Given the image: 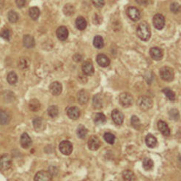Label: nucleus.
<instances>
[{
	"label": "nucleus",
	"mask_w": 181,
	"mask_h": 181,
	"mask_svg": "<svg viewBox=\"0 0 181 181\" xmlns=\"http://www.w3.org/2000/svg\"><path fill=\"white\" fill-rule=\"evenodd\" d=\"M81 59H82V57H81V56L80 54H75L73 56V60L75 61V62H80V61L81 60Z\"/></svg>",
	"instance_id": "nucleus-48"
},
{
	"label": "nucleus",
	"mask_w": 181,
	"mask_h": 181,
	"mask_svg": "<svg viewBox=\"0 0 181 181\" xmlns=\"http://www.w3.org/2000/svg\"><path fill=\"white\" fill-rule=\"evenodd\" d=\"M0 37H2L3 39L7 40V41H9L10 38V32L8 29L5 28L2 30V31L0 32Z\"/></svg>",
	"instance_id": "nucleus-42"
},
{
	"label": "nucleus",
	"mask_w": 181,
	"mask_h": 181,
	"mask_svg": "<svg viewBox=\"0 0 181 181\" xmlns=\"http://www.w3.org/2000/svg\"><path fill=\"white\" fill-rule=\"evenodd\" d=\"M60 152L65 155H69L71 154L72 151H73V144H71V142H69L68 140H64L60 142Z\"/></svg>",
	"instance_id": "nucleus-5"
},
{
	"label": "nucleus",
	"mask_w": 181,
	"mask_h": 181,
	"mask_svg": "<svg viewBox=\"0 0 181 181\" xmlns=\"http://www.w3.org/2000/svg\"><path fill=\"white\" fill-rule=\"evenodd\" d=\"M77 99L78 102L81 105L86 104L89 100L88 93L87 92V91L81 89V90L79 91V92L77 93Z\"/></svg>",
	"instance_id": "nucleus-21"
},
{
	"label": "nucleus",
	"mask_w": 181,
	"mask_h": 181,
	"mask_svg": "<svg viewBox=\"0 0 181 181\" xmlns=\"http://www.w3.org/2000/svg\"><path fill=\"white\" fill-rule=\"evenodd\" d=\"M20 143L23 148H24V149H28V148H30V147H31L32 144V139L30 138V136L28 135V133H22V136H21Z\"/></svg>",
	"instance_id": "nucleus-14"
},
{
	"label": "nucleus",
	"mask_w": 181,
	"mask_h": 181,
	"mask_svg": "<svg viewBox=\"0 0 181 181\" xmlns=\"http://www.w3.org/2000/svg\"><path fill=\"white\" fill-rule=\"evenodd\" d=\"M76 26L78 30H84L87 27V21L82 16H79L76 20Z\"/></svg>",
	"instance_id": "nucleus-24"
},
{
	"label": "nucleus",
	"mask_w": 181,
	"mask_h": 181,
	"mask_svg": "<svg viewBox=\"0 0 181 181\" xmlns=\"http://www.w3.org/2000/svg\"><path fill=\"white\" fill-rule=\"evenodd\" d=\"M49 91L54 96L60 95L62 91V86L59 81H54L49 86Z\"/></svg>",
	"instance_id": "nucleus-11"
},
{
	"label": "nucleus",
	"mask_w": 181,
	"mask_h": 181,
	"mask_svg": "<svg viewBox=\"0 0 181 181\" xmlns=\"http://www.w3.org/2000/svg\"><path fill=\"white\" fill-rule=\"evenodd\" d=\"M137 104L142 111H148L152 108V100L148 96H141L138 98Z\"/></svg>",
	"instance_id": "nucleus-3"
},
{
	"label": "nucleus",
	"mask_w": 181,
	"mask_h": 181,
	"mask_svg": "<svg viewBox=\"0 0 181 181\" xmlns=\"http://www.w3.org/2000/svg\"><path fill=\"white\" fill-rule=\"evenodd\" d=\"M136 3H138L140 5L142 6H146L149 2V0H136Z\"/></svg>",
	"instance_id": "nucleus-47"
},
{
	"label": "nucleus",
	"mask_w": 181,
	"mask_h": 181,
	"mask_svg": "<svg viewBox=\"0 0 181 181\" xmlns=\"http://www.w3.org/2000/svg\"><path fill=\"white\" fill-rule=\"evenodd\" d=\"M169 116L171 120L177 121L180 118V113H179L178 110L176 109V108H171L169 112Z\"/></svg>",
	"instance_id": "nucleus-40"
},
{
	"label": "nucleus",
	"mask_w": 181,
	"mask_h": 181,
	"mask_svg": "<svg viewBox=\"0 0 181 181\" xmlns=\"http://www.w3.org/2000/svg\"><path fill=\"white\" fill-rule=\"evenodd\" d=\"M92 105L95 109H100L103 107V99L100 94L95 95L92 99Z\"/></svg>",
	"instance_id": "nucleus-23"
},
{
	"label": "nucleus",
	"mask_w": 181,
	"mask_h": 181,
	"mask_svg": "<svg viewBox=\"0 0 181 181\" xmlns=\"http://www.w3.org/2000/svg\"><path fill=\"white\" fill-rule=\"evenodd\" d=\"M154 163L153 161L150 158H145L143 161V168L146 171H150L153 168Z\"/></svg>",
	"instance_id": "nucleus-34"
},
{
	"label": "nucleus",
	"mask_w": 181,
	"mask_h": 181,
	"mask_svg": "<svg viewBox=\"0 0 181 181\" xmlns=\"http://www.w3.org/2000/svg\"><path fill=\"white\" fill-rule=\"evenodd\" d=\"M127 15L133 22H138L141 18V13L135 7H128L127 8Z\"/></svg>",
	"instance_id": "nucleus-8"
},
{
	"label": "nucleus",
	"mask_w": 181,
	"mask_h": 181,
	"mask_svg": "<svg viewBox=\"0 0 181 181\" xmlns=\"http://www.w3.org/2000/svg\"><path fill=\"white\" fill-rule=\"evenodd\" d=\"M160 76L161 79L166 81H171L175 77L174 70L170 67H162L160 70Z\"/></svg>",
	"instance_id": "nucleus-2"
},
{
	"label": "nucleus",
	"mask_w": 181,
	"mask_h": 181,
	"mask_svg": "<svg viewBox=\"0 0 181 181\" xmlns=\"http://www.w3.org/2000/svg\"><path fill=\"white\" fill-rule=\"evenodd\" d=\"M10 122V116L7 112L0 110V125H7Z\"/></svg>",
	"instance_id": "nucleus-25"
},
{
	"label": "nucleus",
	"mask_w": 181,
	"mask_h": 181,
	"mask_svg": "<svg viewBox=\"0 0 181 181\" xmlns=\"http://www.w3.org/2000/svg\"><path fill=\"white\" fill-rule=\"evenodd\" d=\"M18 65L21 68H22V70H24V69H26V68H28L29 65H30V64H29V62L27 60H26V59L22 57V58H21L20 60H19Z\"/></svg>",
	"instance_id": "nucleus-44"
},
{
	"label": "nucleus",
	"mask_w": 181,
	"mask_h": 181,
	"mask_svg": "<svg viewBox=\"0 0 181 181\" xmlns=\"http://www.w3.org/2000/svg\"><path fill=\"white\" fill-rule=\"evenodd\" d=\"M92 2L96 7H102L104 5V0H92Z\"/></svg>",
	"instance_id": "nucleus-45"
},
{
	"label": "nucleus",
	"mask_w": 181,
	"mask_h": 181,
	"mask_svg": "<svg viewBox=\"0 0 181 181\" xmlns=\"http://www.w3.org/2000/svg\"><path fill=\"white\" fill-rule=\"evenodd\" d=\"M7 18H8V20L11 23H16L17 21L18 20L19 16L18 14L17 13L16 11L13 10H11L8 12V14H7Z\"/></svg>",
	"instance_id": "nucleus-38"
},
{
	"label": "nucleus",
	"mask_w": 181,
	"mask_h": 181,
	"mask_svg": "<svg viewBox=\"0 0 181 181\" xmlns=\"http://www.w3.org/2000/svg\"><path fill=\"white\" fill-rule=\"evenodd\" d=\"M81 69H82L84 74H85L86 76H92L94 74V67H93L92 62L89 61H86L84 62L82 66H81Z\"/></svg>",
	"instance_id": "nucleus-15"
},
{
	"label": "nucleus",
	"mask_w": 181,
	"mask_h": 181,
	"mask_svg": "<svg viewBox=\"0 0 181 181\" xmlns=\"http://www.w3.org/2000/svg\"><path fill=\"white\" fill-rule=\"evenodd\" d=\"M94 121L95 124H97V125H102V124H104L106 121V116L103 113L96 114L95 116Z\"/></svg>",
	"instance_id": "nucleus-35"
},
{
	"label": "nucleus",
	"mask_w": 181,
	"mask_h": 181,
	"mask_svg": "<svg viewBox=\"0 0 181 181\" xmlns=\"http://www.w3.org/2000/svg\"><path fill=\"white\" fill-rule=\"evenodd\" d=\"M136 33L138 37L143 41H148L151 36L150 26L145 22H141L137 26Z\"/></svg>",
	"instance_id": "nucleus-1"
},
{
	"label": "nucleus",
	"mask_w": 181,
	"mask_h": 181,
	"mask_svg": "<svg viewBox=\"0 0 181 181\" xmlns=\"http://www.w3.org/2000/svg\"><path fill=\"white\" fill-rule=\"evenodd\" d=\"M150 57H152V60H156V61H159L162 60V58H163V51H162L160 48H158V47L151 48L150 50Z\"/></svg>",
	"instance_id": "nucleus-12"
},
{
	"label": "nucleus",
	"mask_w": 181,
	"mask_h": 181,
	"mask_svg": "<svg viewBox=\"0 0 181 181\" xmlns=\"http://www.w3.org/2000/svg\"><path fill=\"white\" fill-rule=\"evenodd\" d=\"M34 128L36 131H41L43 129V122L41 117H36L32 121Z\"/></svg>",
	"instance_id": "nucleus-31"
},
{
	"label": "nucleus",
	"mask_w": 181,
	"mask_h": 181,
	"mask_svg": "<svg viewBox=\"0 0 181 181\" xmlns=\"http://www.w3.org/2000/svg\"><path fill=\"white\" fill-rule=\"evenodd\" d=\"M12 165V160L10 156L4 155L0 157V171H6L10 168Z\"/></svg>",
	"instance_id": "nucleus-6"
},
{
	"label": "nucleus",
	"mask_w": 181,
	"mask_h": 181,
	"mask_svg": "<svg viewBox=\"0 0 181 181\" xmlns=\"http://www.w3.org/2000/svg\"><path fill=\"white\" fill-rule=\"evenodd\" d=\"M158 128L162 134L165 136H168L170 135V129L167 123L164 121L160 120L158 123Z\"/></svg>",
	"instance_id": "nucleus-20"
},
{
	"label": "nucleus",
	"mask_w": 181,
	"mask_h": 181,
	"mask_svg": "<svg viewBox=\"0 0 181 181\" xmlns=\"http://www.w3.org/2000/svg\"><path fill=\"white\" fill-rule=\"evenodd\" d=\"M170 10L173 13H178L181 10V5L177 2H173L170 5Z\"/></svg>",
	"instance_id": "nucleus-43"
},
{
	"label": "nucleus",
	"mask_w": 181,
	"mask_h": 181,
	"mask_svg": "<svg viewBox=\"0 0 181 181\" xmlns=\"http://www.w3.org/2000/svg\"><path fill=\"white\" fill-rule=\"evenodd\" d=\"M131 123L133 128H134L136 129V130H140L141 127H142V123H141L140 118L136 115H133L131 117Z\"/></svg>",
	"instance_id": "nucleus-33"
},
{
	"label": "nucleus",
	"mask_w": 181,
	"mask_h": 181,
	"mask_svg": "<svg viewBox=\"0 0 181 181\" xmlns=\"http://www.w3.org/2000/svg\"><path fill=\"white\" fill-rule=\"evenodd\" d=\"M7 82H8L10 85H16L17 81H18V76H17V74L15 73V72L11 71L7 74Z\"/></svg>",
	"instance_id": "nucleus-30"
},
{
	"label": "nucleus",
	"mask_w": 181,
	"mask_h": 181,
	"mask_svg": "<svg viewBox=\"0 0 181 181\" xmlns=\"http://www.w3.org/2000/svg\"><path fill=\"white\" fill-rule=\"evenodd\" d=\"M26 0H16V3L17 7L19 8H22V7H24V5H26Z\"/></svg>",
	"instance_id": "nucleus-46"
},
{
	"label": "nucleus",
	"mask_w": 181,
	"mask_h": 181,
	"mask_svg": "<svg viewBox=\"0 0 181 181\" xmlns=\"http://www.w3.org/2000/svg\"><path fill=\"white\" fill-rule=\"evenodd\" d=\"M40 14H41V12H40L39 8H37V7H30V10H29V16L32 20H37L39 18Z\"/></svg>",
	"instance_id": "nucleus-27"
},
{
	"label": "nucleus",
	"mask_w": 181,
	"mask_h": 181,
	"mask_svg": "<svg viewBox=\"0 0 181 181\" xmlns=\"http://www.w3.org/2000/svg\"><path fill=\"white\" fill-rule=\"evenodd\" d=\"M75 7H74L73 5H70V4H67L63 7V13L67 16H70L73 15L74 13H75Z\"/></svg>",
	"instance_id": "nucleus-32"
},
{
	"label": "nucleus",
	"mask_w": 181,
	"mask_h": 181,
	"mask_svg": "<svg viewBox=\"0 0 181 181\" xmlns=\"http://www.w3.org/2000/svg\"><path fill=\"white\" fill-rule=\"evenodd\" d=\"M87 144H88V148L89 150L95 151V150L99 149V148L100 147V144H101V142H100V139L98 137L92 136L89 139Z\"/></svg>",
	"instance_id": "nucleus-10"
},
{
	"label": "nucleus",
	"mask_w": 181,
	"mask_h": 181,
	"mask_svg": "<svg viewBox=\"0 0 181 181\" xmlns=\"http://www.w3.org/2000/svg\"><path fill=\"white\" fill-rule=\"evenodd\" d=\"M123 177L124 181H135L136 180V176L134 173L131 170L127 169L123 172Z\"/></svg>",
	"instance_id": "nucleus-28"
},
{
	"label": "nucleus",
	"mask_w": 181,
	"mask_h": 181,
	"mask_svg": "<svg viewBox=\"0 0 181 181\" xmlns=\"http://www.w3.org/2000/svg\"><path fill=\"white\" fill-rule=\"evenodd\" d=\"M67 114H68V117L70 118V119L76 120L80 117V110L76 106H71V107L68 108V110H67Z\"/></svg>",
	"instance_id": "nucleus-18"
},
{
	"label": "nucleus",
	"mask_w": 181,
	"mask_h": 181,
	"mask_svg": "<svg viewBox=\"0 0 181 181\" xmlns=\"http://www.w3.org/2000/svg\"><path fill=\"white\" fill-rule=\"evenodd\" d=\"M35 181H53L52 180V175H51L49 171H39L36 173L35 178Z\"/></svg>",
	"instance_id": "nucleus-7"
},
{
	"label": "nucleus",
	"mask_w": 181,
	"mask_h": 181,
	"mask_svg": "<svg viewBox=\"0 0 181 181\" xmlns=\"http://www.w3.org/2000/svg\"><path fill=\"white\" fill-rule=\"evenodd\" d=\"M4 5H5V0H0V9L3 8Z\"/></svg>",
	"instance_id": "nucleus-49"
},
{
	"label": "nucleus",
	"mask_w": 181,
	"mask_h": 181,
	"mask_svg": "<svg viewBox=\"0 0 181 181\" xmlns=\"http://www.w3.org/2000/svg\"><path fill=\"white\" fill-rule=\"evenodd\" d=\"M96 62L102 68H106L110 65V60L104 54H99L96 57Z\"/></svg>",
	"instance_id": "nucleus-17"
},
{
	"label": "nucleus",
	"mask_w": 181,
	"mask_h": 181,
	"mask_svg": "<svg viewBox=\"0 0 181 181\" xmlns=\"http://www.w3.org/2000/svg\"><path fill=\"white\" fill-rule=\"evenodd\" d=\"M153 25L159 30H161L165 26V18L161 14H156L152 19Z\"/></svg>",
	"instance_id": "nucleus-9"
},
{
	"label": "nucleus",
	"mask_w": 181,
	"mask_h": 181,
	"mask_svg": "<svg viewBox=\"0 0 181 181\" xmlns=\"http://www.w3.org/2000/svg\"><path fill=\"white\" fill-rule=\"evenodd\" d=\"M163 92L164 93L167 98L169 99L171 101H174L175 100V98H176V95H175V93L173 92L171 89L169 88H164L163 89Z\"/></svg>",
	"instance_id": "nucleus-39"
},
{
	"label": "nucleus",
	"mask_w": 181,
	"mask_h": 181,
	"mask_svg": "<svg viewBox=\"0 0 181 181\" xmlns=\"http://www.w3.org/2000/svg\"><path fill=\"white\" fill-rule=\"evenodd\" d=\"M119 102L123 107H129L133 104L132 95L128 92H123L119 97Z\"/></svg>",
	"instance_id": "nucleus-4"
},
{
	"label": "nucleus",
	"mask_w": 181,
	"mask_h": 181,
	"mask_svg": "<svg viewBox=\"0 0 181 181\" xmlns=\"http://www.w3.org/2000/svg\"><path fill=\"white\" fill-rule=\"evenodd\" d=\"M23 45L27 49H32L35 45V41L32 36L25 35L23 37Z\"/></svg>",
	"instance_id": "nucleus-19"
},
{
	"label": "nucleus",
	"mask_w": 181,
	"mask_h": 181,
	"mask_svg": "<svg viewBox=\"0 0 181 181\" xmlns=\"http://www.w3.org/2000/svg\"><path fill=\"white\" fill-rule=\"evenodd\" d=\"M76 133H77L78 136L80 139H85L86 136L87 135V133H88V131L86 128L82 125H80L79 127H78L77 131H76Z\"/></svg>",
	"instance_id": "nucleus-37"
},
{
	"label": "nucleus",
	"mask_w": 181,
	"mask_h": 181,
	"mask_svg": "<svg viewBox=\"0 0 181 181\" xmlns=\"http://www.w3.org/2000/svg\"><path fill=\"white\" fill-rule=\"evenodd\" d=\"M145 143L148 148H154L157 145V139L152 134H148L145 137Z\"/></svg>",
	"instance_id": "nucleus-22"
},
{
	"label": "nucleus",
	"mask_w": 181,
	"mask_h": 181,
	"mask_svg": "<svg viewBox=\"0 0 181 181\" xmlns=\"http://www.w3.org/2000/svg\"><path fill=\"white\" fill-rule=\"evenodd\" d=\"M41 103L37 99H32L29 102V108L32 112H37L41 108Z\"/></svg>",
	"instance_id": "nucleus-26"
},
{
	"label": "nucleus",
	"mask_w": 181,
	"mask_h": 181,
	"mask_svg": "<svg viewBox=\"0 0 181 181\" xmlns=\"http://www.w3.org/2000/svg\"><path fill=\"white\" fill-rule=\"evenodd\" d=\"M47 112L48 114H49L51 118H55L57 117L59 114V108L57 106H54H54H51L48 108Z\"/></svg>",
	"instance_id": "nucleus-36"
},
{
	"label": "nucleus",
	"mask_w": 181,
	"mask_h": 181,
	"mask_svg": "<svg viewBox=\"0 0 181 181\" xmlns=\"http://www.w3.org/2000/svg\"><path fill=\"white\" fill-rule=\"evenodd\" d=\"M93 45L96 48V49H100L104 47V39L101 36L97 35L94 37V40H93Z\"/></svg>",
	"instance_id": "nucleus-29"
},
{
	"label": "nucleus",
	"mask_w": 181,
	"mask_h": 181,
	"mask_svg": "<svg viewBox=\"0 0 181 181\" xmlns=\"http://www.w3.org/2000/svg\"><path fill=\"white\" fill-rule=\"evenodd\" d=\"M104 139L106 142L110 144H114V141H115V136H114V135L112 134V133H108V132L104 133Z\"/></svg>",
	"instance_id": "nucleus-41"
},
{
	"label": "nucleus",
	"mask_w": 181,
	"mask_h": 181,
	"mask_svg": "<svg viewBox=\"0 0 181 181\" xmlns=\"http://www.w3.org/2000/svg\"><path fill=\"white\" fill-rule=\"evenodd\" d=\"M112 118L113 120L114 123L118 125H120L123 124L124 120V115L118 109H114L112 112Z\"/></svg>",
	"instance_id": "nucleus-13"
},
{
	"label": "nucleus",
	"mask_w": 181,
	"mask_h": 181,
	"mask_svg": "<svg viewBox=\"0 0 181 181\" xmlns=\"http://www.w3.org/2000/svg\"><path fill=\"white\" fill-rule=\"evenodd\" d=\"M56 34H57V37L59 40H60V41H64L68 37L69 32H68V29H67V27H65V26H61L57 30Z\"/></svg>",
	"instance_id": "nucleus-16"
}]
</instances>
